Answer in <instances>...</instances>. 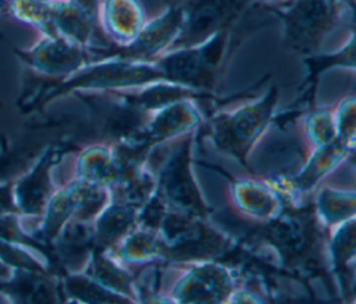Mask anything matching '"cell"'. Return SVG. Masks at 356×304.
<instances>
[{"label":"cell","instance_id":"1","mask_svg":"<svg viewBox=\"0 0 356 304\" xmlns=\"http://www.w3.org/2000/svg\"><path fill=\"white\" fill-rule=\"evenodd\" d=\"M286 21L293 43L309 49L330 28L332 11L323 0H302L291 10Z\"/></svg>","mask_w":356,"mask_h":304},{"label":"cell","instance_id":"2","mask_svg":"<svg viewBox=\"0 0 356 304\" xmlns=\"http://www.w3.org/2000/svg\"><path fill=\"white\" fill-rule=\"evenodd\" d=\"M8 269H7V267H4L1 262H0V276H7V272Z\"/></svg>","mask_w":356,"mask_h":304}]
</instances>
